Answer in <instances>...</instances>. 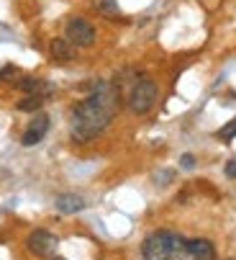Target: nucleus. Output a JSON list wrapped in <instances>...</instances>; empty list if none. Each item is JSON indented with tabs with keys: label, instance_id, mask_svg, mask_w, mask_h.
I'll list each match as a JSON object with an SVG mask.
<instances>
[{
	"label": "nucleus",
	"instance_id": "obj_3",
	"mask_svg": "<svg viewBox=\"0 0 236 260\" xmlns=\"http://www.w3.org/2000/svg\"><path fill=\"white\" fill-rule=\"evenodd\" d=\"M156 98H160V88H156V83L149 80V78H139L134 83V88L129 90L126 101H129V108L134 111V114L144 116V114H149V111L154 108Z\"/></svg>",
	"mask_w": 236,
	"mask_h": 260
},
{
	"label": "nucleus",
	"instance_id": "obj_13",
	"mask_svg": "<svg viewBox=\"0 0 236 260\" xmlns=\"http://www.w3.org/2000/svg\"><path fill=\"white\" fill-rule=\"evenodd\" d=\"M180 165H182L185 170H190V168H195V157H192V155H182V157H180Z\"/></svg>",
	"mask_w": 236,
	"mask_h": 260
},
{
	"label": "nucleus",
	"instance_id": "obj_6",
	"mask_svg": "<svg viewBox=\"0 0 236 260\" xmlns=\"http://www.w3.org/2000/svg\"><path fill=\"white\" fill-rule=\"evenodd\" d=\"M49 126H52L49 116H47V114H38V116L31 119V124L26 126V132H23V137H21V144H23V147H33V144H38V142L47 137Z\"/></svg>",
	"mask_w": 236,
	"mask_h": 260
},
{
	"label": "nucleus",
	"instance_id": "obj_12",
	"mask_svg": "<svg viewBox=\"0 0 236 260\" xmlns=\"http://www.w3.org/2000/svg\"><path fill=\"white\" fill-rule=\"evenodd\" d=\"M233 137H236V119H231L226 126L218 129V139H221V142H231Z\"/></svg>",
	"mask_w": 236,
	"mask_h": 260
},
{
	"label": "nucleus",
	"instance_id": "obj_5",
	"mask_svg": "<svg viewBox=\"0 0 236 260\" xmlns=\"http://www.w3.org/2000/svg\"><path fill=\"white\" fill-rule=\"evenodd\" d=\"M57 237L49 232V230H36L28 235V250L38 257H49L54 250H57Z\"/></svg>",
	"mask_w": 236,
	"mask_h": 260
},
{
	"label": "nucleus",
	"instance_id": "obj_4",
	"mask_svg": "<svg viewBox=\"0 0 236 260\" xmlns=\"http://www.w3.org/2000/svg\"><path fill=\"white\" fill-rule=\"evenodd\" d=\"M64 39L69 42V44H74V47H93L95 44V26L88 21V18H72L69 23H67V28H64Z\"/></svg>",
	"mask_w": 236,
	"mask_h": 260
},
{
	"label": "nucleus",
	"instance_id": "obj_11",
	"mask_svg": "<svg viewBox=\"0 0 236 260\" xmlns=\"http://www.w3.org/2000/svg\"><path fill=\"white\" fill-rule=\"evenodd\" d=\"M44 106V95H38V93H28L26 98L18 101V111H38Z\"/></svg>",
	"mask_w": 236,
	"mask_h": 260
},
{
	"label": "nucleus",
	"instance_id": "obj_7",
	"mask_svg": "<svg viewBox=\"0 0 236 260\" xmlns=\"http://www.w3.org/2000/svg\"><path fill=\"white\" fill-rule=\"evenodd\" d=\"M57 209H59L62 214H77V211L85 209V199L77 196V193H62V196L57 199Z\"/></svg>",
	"mask_w": 236,
	"mask_h": 260
},
{
	"label": "nucleus",
	"instance_id": "obj_10",
	"mask_svg": "<svg viewBox=\"0 0 236 260\" xmlns=\"http://www.w3.org/2000/svg\"><path fill=\"white\" fill-rule=\"evenodd\" d=\"M93 3H95V11L105 18H118V13H121L115 0H93Z\"/></svg>",
	"mask_w": 236,
	"mask_h": 260
},
{
	"label": "nucleus",
	"instance_id": "obj_14",
	"mask_svg": "<svg viewBox=\"0 0 236 260\" xmlns=\"http://www.w3.org/2000/svg\"><path fill=\"white\" fill-rule=\"evenodd\" d=\"M226 175H228V178H236V160H228V165H226Z\"/></svg>",
	"mask_w": 236,
	"mask_h": 260
},
{
	"label": "nucleus",
	"instance_id": "obj_2",
	"mask_svg": "<svg viewBox=\"0 0 236 260\" xmlns=\"http://www.w3.org/2000/svg\"><path fill=\"white\" fill-rule=\"evenodd\" d=\"M144 260H213V245L203 237L185 240L177 232L160 230L144 240Z\"/></svg>",
	"mask_w": 236,
	"mask_h": 260
},
{
	"label": "nucleus",
	"instance_id": "obj_8",
	"mask_svg": "<svg viewBox=\"0 0 236 260\" xmlns=\"http://www.w3.org/2000/svg\"><path fill=\"white\" fill-rule=\"evenodd\" d=\"M74 44H69L67 39H54L52 42V54L59 59V62H69V59H74V49H72Z\"/></svg>",
	"mask_w": 236,
	"mask_h": 260
},
{
	"label": "nucleus",
	"instance_id": "obj_15",
	"mask_svg": "<svg viewBox=\"0 0 236 260\" xmlns=\"http://www.w3.org/2000/svg\"><path fill=\"white\" fill-rule=\"evenodd\" d=\"M54 260H64V257H54Z\"/></svg>",
	"mask_w": 236,
	"mask_h": 260
},
{
	"label": "nucleus",
	"instance_id": "obj_1",
	"mask_svg": "<svg viewBox=\"0 0 236 260\" xmlns=\"http://www.w3.org/2000/svg\"><path fill=\"white\" fill-rule=\"evenodd\" d=\"M118 88L113 83H98L95 90L72 108L69 134L74 142H90L108 129L118 111Z\"/></svg>",
	"mask_w": 236,
	"mask_h": 260
},
{
	"label": "nucleus",
	"instance_id": "obj_9",
	"mask_svg": "<svg viewBox=\"0 0 236 260\" xmlns=\"http://www.w3.org/2000/svg\"><path fill=\"white\" fill-rule=\"evenodd\" d=\"M21 90H26V93H38V95H47V93H49V85H47L44 80H38V78H26V80H21Z\"/></svg>",
	"mask_w": 236,
	"mask_h": 260
}]
</instances>
